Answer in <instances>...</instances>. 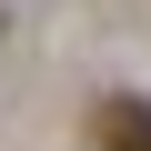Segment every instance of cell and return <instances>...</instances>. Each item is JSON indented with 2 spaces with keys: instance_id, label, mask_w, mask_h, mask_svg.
I'll return each instance as SVG.
<instances>
[{
  "instance_id": "1",
  "label": "cell",
  "mask_w": 151,
  "mask_h": 151,
  "mask_svg": "<svg viewBox=\"0 0 151 151\" xmlns=\"http://www.w3.org/2000/svg\"><path fill=\"white\" fill-rule=\"evenodd\" d=\"M91 151H151V101H141V91L101 101V111H91Z\"/></svg>"
}]
</instances>
